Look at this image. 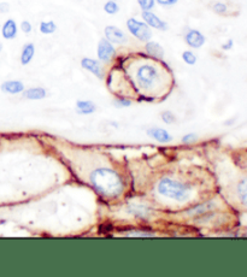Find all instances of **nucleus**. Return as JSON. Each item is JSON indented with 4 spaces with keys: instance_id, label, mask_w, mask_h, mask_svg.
<instances>
[{
    "instance_id": "1",
    "label": "nucleus",
    "mask_w": 247,
    "mask_h": 277,
    "mask_svg": "<svg viewBox=\"0 0 247 277\" xmlns=\"http://www.w3.org/2000/svg\"><path fill=\"white\" fill-rule=\"evenodd\" d=\"M87 182L103 198L116 199L124 191L123 178L109 165L97 164L87 171Z\"/></svg>"
},
{
    "instance_id": "2",
    "label": "nucleus",
    "mask_w": 247,
    "mask_h": 277,
    "mask_svg": "<svg viewBox=\"0 0 247 277\" xmlns=\"http://www.w3.org/2000/svg\"><path fill=\"white\" fill-rule=\"evenodd\" d=\"M135 86L140 90V96H151L153 101V96H158L162 89V74L154 64L143 63L135 67L134 72Z\"/></svg>"
},
{
    "instance_id": "3",
    "label": "nucleus",
    "mask_w": 247,
    "mask_h": 277,
    "mask_svg": "<svg viewBox=\"0 0 247 277\" xmlns=\"http://www.w3.org/2000/svg\"><path fill=\"white\" fill-rule=\"evenodd\" d=\"M157 192L161 197L177 202H187L192 198V188L186 182L170 176L162 177L157 183Z\"/></svg>"
},
{
    "instance_id": "4",
    "label": "nucleus",
    "mask_w": 247,
    "mask_h": 277,
    "mask_svg": "<svg viewBox=\"0 0 247 277\" xmlns=\"http://www.w3.org/2000/svg\"><path fill=\"white\" fill-rule=\"evenodd\" d=\"M127 28L130 34L140 41L147 42L152 38V32L146 23H143L135 18H129L127 21Z\"/></svg>"
},
{
    "instance_id": "5",
    "label": "nucleus",
    "mask_w": 247,
    "mask_h": 277,
    "mask_svg": "<svg viewBox=\"0 0 247 277\" xmlns=\"http://www.w3.org/2000/svg\"><path fill=\"white\" fill-rule=\"evenodd\" d=\"M115 47L107 39H101L99 43H98V51L97 55L100 62L109 63L115 56Z\"/></svg>"
},
{
    "instance_id": "6",
    "label": "nucleus",
    "mask_w": 247,
    "mask_h": 277,
    "mask_svg": "<svg viewBox=\"0 0 247 277\" xmlns=\"http://www.w3.org/2000/svg\"><path fill=\"white\" fill-rule=\"evenodd\" d=\"M185 41L188 46H191L192 49H200L204 45L206 39L203 35V33L199 32L197 29H189L185 35Z\"/></svg>"
},
{
    "instance_id": "7",
    "label": "nucleus",
    "mask_w": 247,
    "mask_h": 277,
    "mask_svg": "<svg viewBox=\"0 0 247 277\" xmlns=\"http://www.w3.org/2000/svg\"><path fill=\"white\" fill-rule=\"evenodd\" d=\"M105 36L109 40L111 43H126L127 42V35L120 28L114 26H107L104 30Z\"/></svg>"
},
{
    "instance_id": "8",
    "label": "nucleus",
    "mask_w": 247,
    "mask_h": 277,
    "mask_svg": "<svg viewBox=\"0 0 247 277\" xmlns=\"http://www.w3.org/2000/svg\"><path fill=\"white\" fill-rule=\"evenodd\" d=\"M143 18L146 25L150 27V28H154L158 30H168V23H165L164 21L158 17L157 15H154L153 12L151 11H143Z\"/></svg>"
},
{
    "instance_id": "9",
    "label": "nucleus",
    "mask_w": 247,
    "mask_h": 277,
    "mask_svg": "<svg viewBox=\"0 0 247 277\" xmlns=\"http://www.w3.org/2000/svg\"><path fill=\"white\" fill-rule=\"evenodd\" d=\"M81 66H82L83 69L88 70L89 73H92L93 75H96L99 80L104 79L103 67H101L100 63L98 62V60H94L91 58H83L82 60H81Z\"/></svg>"
},
{
    "instance_id": "10",
    "label": "nucleus",
    "mask_w": 247,
    "mask_h": 277,
    "mask_svg": "<svg viewBox=\"0 0 247 277\" xmlns=\"http://www.w3.org/2000/svg\"><path fill=\"white\" fill-rule=\"evenodd\" d=\"M2 90L6 94H19L25 92V84L21 81H16V80H11V81H5L4 83L2 84Z\"/></svg>"
},
{
    "instance_id": "11",
    "label": "nucleus",
    "mask_w": 247,
    "mask_h": 277,
    "mask_svg": "<svg viewBox=\"0 0 247 277\" xmlns=\"http://www.w3.org/2000/svg\"><path fill=\"white\" fill-rule=\"evenodd\" d=\"M147 135L153 138V140L162 144H167L172 141L171 135L165 129H162V128H151V129L147 130Z\"/></svg>"
},
{
    "instance_id": "12",
    "label": "nucleus",
    "mask_w": 247,
    "mask_h": 277,
    "mask_svg": "<svg viewBox=\"0 0 247 277\" xmlns=\"http://www.w3.org/2000/svg\"><path fill=\"white\" fill-rule=\"evenodd\" d=\"M235 195L239 202L247 207V176L240 180L235 186Z\"/></svg>"
},
{
    "instance_id": "13",
    "label": "nucleus",
    "mask_w": 247,
    "mask_h": 277,
    "mask_svg": "<svg viewBox=\"0 0 247 277\" xmlns=\"http://www.w3.org/2000/svg\"><path fill=\"white\" fill-rule=\"evenodd\" d=\"M3 38L6 40H12L17 36V25L13 19H8L2 28Z\"/></svg>"
},
{
    "instance_id": "14",
    "label": "nucleus",
    "mask_w": 247,
    "mask_h": 277,
    "mask_svg": "<svg viewBox=\"0 0 247 277\" xmlns=\"http://www.w3.org/2000/svg\"><path fill=\"white\" fill-rule=\"evenodd\" d=\"M46 89L42 88V87H33V88L25 90L23 97L29 100H41L43 98H46Z\"/></svg>"
},
{
    "instance_id": "15",
    "label": "nucleus",
    "mask_w": 247,
    "mask_h": 277,
    "mask_svg": "<svg viewBox=\"0 0 247 277\" xmlns=\"http://www.w3.org/2000/svg\"><path fill=\"white\" fill-rule=\"evenodd\" d=\"M145 50H146V52L148 53V55L154 57V58L161 59L164 57V49L158 42L147 41L146 46H145Z\"/></svg>"
},
{
    "instance_id": "16",
    "label": "nucleus",
    "mask_w": 247,
    "mask_h": 277,
    "mask_svg": "<svg viewBox=\"0 0 247 277\" xmlns=\"http://www.w3.org/2000/svg\"><path fill=\"white\" fill-rule=\"evenodd\" d=\"M97 110L94 103L89 100H77L76 101V111L80 114H91Z\"/></svg>"
},
{
    "instance_id": "17",
    "label": "nucleus",
    "mask_w": 247,
    "mask_h": 277,
    "mask_svg": "<svg viewBox=\"0 0 247 277\" xmlns=\"http://www.w3.org/2000/svg\"><path fill=\"white\" fill-rule=\"evenodd\" d=\"M34 55H35V47H34L32 42L27 43V45L23 46L22 52H21V64L22 65H28V64L32 62Z\"/></svg>"
},
{
    "instance_id": "18",
    "label": "nucleus",
    "mask_w": 247,
    "mask_h": 277,
    "mask_svg": "<svg viewBox=\"0 0 247 277\" xmlns=\"http://www.w3.org/2000/svg\"><path fill=\"white\" fill-rule=\"evenodd\" d=\"M40 32L42 34H53L57 30V26L53 21H49V22H41L40 23Z\"/></svg>"
},
{
    "instance_id": "19",
    "label": "nucleus",
    "mask_w": 247,
    "mask_h": 277,
    "mask_svg": "<svg viewBox=\"0 0 247 277\" xmlns=\"http://www.w3.org/2000/svg\"><path fill=\"white\" fill-rule=\"evenodd\" d=\"M104 11L107 13V15H116V13L120 11V6L114 0H109L106 4L104 5Z\"/></svg>"
},
{
    "instance_id": "20",
    "label": "nucleus",
    "mask_w": 247,
    "mask_h": 277,
    "mask_svg": "<svg viewBox=\"0 0 247 277\" xmlns=\"http://www.w3.org/2000/svg\"><path fill=\"white\" fill-rule=\"evenodd\" d=\"M130 211H131V214H134L135 216H138V217H140V218H146L148 215L147 209H145L144 206H140V205H133L130 207Z\"/></svg>"
},
{
    "instance_id": "21",
    "label": "nucleus",
    "mask_w": 247,
    "mask_h": 277,
    "mask_svg": "<svg viewBox=\"0 0 247 277\" xmlns=\"http://www.w3.org/2000/svg\"><path fill=\"white\" fill-rule=\"evenodd\" d=\"M182 59H184V62L186 64H188V65H194L195 63H197V57L191 51H185L184 53H182Z\"/></svg>"
},
{
    "instance_id": "22",
    "label": "nucleus",
    "mask_w": 247,
    "mask_h": 277,
    "mask_svg": "<svg viewBox=\"0 0 247 277\" xmlns=\"http://www.w3.org/2000/svg\"><path fill=\"white\" fill-rule=\"evenodd\" d=\"M161 117H162V121H163L164 123H167V124L176 123V117H175V114L171 112V111H164V112H162Z\"/></svg>"
},
{
    "instance_id": "23",
    "label": "nucleus",
    "mask_w": 247,
    "mask_h": 277,
    "mask_svg": "<svg viewBox=\"0 0 247 277\" xmlns=\"http://www.w3.org/2000/svg\"><path fill=\"white\" fill-rule=\"evenodd\" d=\"M143 11H151L155 4V0H138Z\"/></svg>"
},
{
    "instance_id": "24",
    "label": "nucleus",
    "mask_w": 247,
    "mask_h": 277,
    "mask_svg": "<svg viewBox=\"0 0 247 277\" xmlns=\"http://www.w3.org/2000/svg\"><path fill=\"white\" fill-rule=\"evenodd\" d=\"M114 105L116 107H129L131 105V100L127 99V98L121 97L114 100Z\"/></svg>"
},
{
    "instance_id": "25",
    "label": "nucleus",
    "mask_w": 247,
    "mask_h": 277,
    "mask_svg": "<svg viewBox=\"0 0 247 277\" xmlns=\"http://www.w3.org/2000/svg\"><path fill=\"white\" fill-rule=\"evenodd\" d=\"M212 10L218 15H224L228 11V6H227L224 3H215L214 6H212Z\"/></svg>"
},
{
    "instance_id": "26",
    "label": "nucleus",
    "mask_w": 247,
    "mask_h": 277,
    "mask_svg": "<svg viewBox=\"0 0 247 277\" xmlns=\"http://www.w3.org/2000/svg\"><path fill=\"white\" fill-rule=\"evenodd\" d=\"M197 140H198V135L194 133H188L182 137V143L184 144H192V143H195Z\"/></svg>"
},
{
    "instance_id": "27",
    "label": "nucleus",
    "mask_w": 247,
    "mask_h": 277,
    "mask_svg": "<svg viewBox=\"0 0 247 277\" xmlns=\"http://www.w3.org/2000/svg\"><path fill=\"white\" fill-rule=\"evenodd\" d=\"M21 29H22V32H23V33L29 34L30 32H32L33 27H32V25H30V22H28V21H23V22L21 23Z\"/></svg>"
},
{
    "instance_id": "28",
    "label": "nucleus",
    "mask_w": 247,
    "mask_h": 277,
    "mask_svg": "<svg viewBox=\"0 0 247 277\" xmlns=\"http://www.w3.org/2000/svg\"><path fill=\"white\" fill-rule=\"evenodd\" d=\"M155 2H157L160 5L171 6V5H175L178 0H155Z\"/></svg>"
},
{
    "instance_id": "29",
    "label": "nucleus",
    "mask_w": 247,
    "mask_h": 277,
    "mask_svg": "<svg viewBox=\"0 0 247 277\" xmlns=\"http://www.w3.org/2000/svg\"><path fill=\"white\" fill-rule=\"evenodd\" d=\"M233 46H234V41H233V40H228V41H227L226 43H223V45H222V50L228 51V50H231Z\"/></svg>"
},
{
    "instance_id": "30",
    "label": "nucleus",
    "mask_w": 247,
    "mask_h": 277,
    "mask_svg": "<svg viewBox=\"0 0 247 277\" xmlns=\"http://www.w3.org/2000/svg\"><path fill=\"white\" fill-rule=\"evenodd\" d=\"M0 11L8 12L9 11V5L6 4V3H2V4H0Z\"/></svg>"
},
{
    "instance_id": "31",
    "label": "nucleus",
    "mask_w": 247,
    "mask_h": 277,
    "mask_svg": "<svg viewBox=\"0 0 247 277\" xmlns=\"http://www.w3.org/2000/svg\"><path fill=\"white\" fill-rule=\"evenodd\" d=\"M2 51H3V43L0 42V53H2Z\"/></svg>"
}]
</instances>
